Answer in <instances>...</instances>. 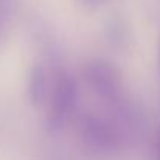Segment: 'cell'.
<instances>
[{
	"instance_id": "obj_5",
	"label": "cell",
	"mask_w": 160,
	"mask_h": 160,
	"mask_svg": "<svg viewBox=\"0 0 160 160\" xmlns=\"http://www.w3.org/2000/svg\"><path fill=\"white\" fill-rule=\"evenodd\" d=\"M157 145H159V154H160V134H159V143Z\"/></svg>"
},
{
	"instance_id": "obj_4",
	"label": "cell",
	"mask_w": 160,
	"mask_h": 160,
	"mask_svg": "<svg viewBox=\"0 0 160 160\" xmlns=\"http://www.w3.org/2000/svg\"><path fill=\"white\" fill-rule=\"evenodd\" d=\"M45 70L41 65H36L31 72L30 76V84H28V95L33 104H41L47 95V78H45Z\"/></svg>"
},
{
	"instance_id": "obj_1",
	"label": "cell",
	"mask_w": 160,
	"mask_h": 160,
	"mask_svg": "<svg viewBox=\"0 0 160 160\" xmlns=\"http://www.w3.org/2000/svg\"><path fill=\"white\" fill-rule=\"evenodd\" d=\"M76 103V84L73 78L67 73H59L56 78L50 101V113H48V124L50 128H59L73 112Z\"/></svg>"
},
{
	"instance_id": "obj_6",
	"label": "cell",
	"mask_w": 160,
	"mask_h": 160,
	"mask_svg": "<svg viewBox=\"0 0 160 160\" xmlns=\"http://www.w3.org/2000/svg\"><path fill=\"white\" fill-rule=\"evenodd\" d=\"M89 2H93V0H89Z\"/></svg>"
},
{
	"instance_id": "obj_2",
	"label": "cell",
	"mask_w": 160,
	"mask_h": 160,
	"mask_svg": "<svg viewBox=\"0 0 160 160\" xmlns=\"http://www.w3.org/2000/svg\"><path fill=\"white\" fill-rule=\"evenodd\" d=\"M87 81L89 84L93 87V90L106 98V100H113L118 95V89H120V81H118V75L106 64H92L89 65L87 72Z\"/></svg>"
},
{
	"instance_id": "obj_3",
	"label": "cell",
	"mask_w": 160,
	"mask_h": 160,
	"mask_svg": "<svg viewBox=\"0 0 160 160\" xmlns=\"http://www.w3.org/2000/svg\"><path fill=\"white\" fill-rule=\"evenodd\" d=\"M82 132L86 135V138L95 145V146H109L115 137H113V131L109 128L104 121H101L100 118L95 117H87L82 123Z\"/></svg>"
}]
</instances>
